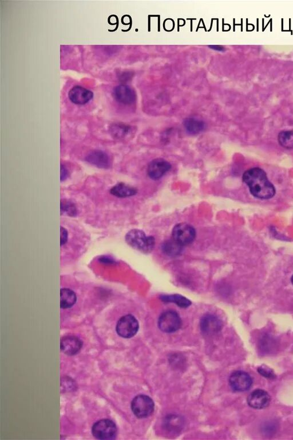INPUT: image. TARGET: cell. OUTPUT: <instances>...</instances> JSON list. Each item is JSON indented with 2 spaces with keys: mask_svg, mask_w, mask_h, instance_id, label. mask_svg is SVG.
<instances>
[{
  "mask_svg": "<svg viewBox=\"0 0 293 440\" xmlns=\"http://www.w3.org/2000/svg\"><path fill=\"white\" fill-rule=\"evenodd\" d=\"M242 180L255 198L270 199L275 195V187L268 179L265 171L260 168L255 167L246 171L243 175Z\"/></svg>",
  "mask_w": 293,
  "mask_h": 440,
  "instance_id": "1",
  "label": "cell"
},
{
  "mask_svg": "<svg viewBox=\"0 0 293 440\" xmlns=\"http://www.w3.org/2000/svg\"><path fill=\"white\" fill-rule=\"evenodd\" d=\"M128 244L133 248L144 253L151 252L155 246V239L153 237H146L141 230L134 229L129 232L125 237Z\"/></svg>",
  "mask_w": 293,
  "mask_h": 440,
  "instance_id": "2",
  "label": "cell"
},
{
  "mask_svg": "<svg viewBox=\"0 0 293 440\" xmlns=\"http://www.w3.org/2000/svg\"><path fill=\"white\" fill-rule=\"evenodd\" d=\"M94 436L99 439L110 440L116 438L118 429L110 420H102L96 422L92 429Z\"/></svg>",
  "mask_w": 293,
  "mask_h": 440,
  "instance_id": "3",
  "label": "cell"
},
{
  "mask_svg": "<svg viewBox=\"0 0 293 440\" xmlns=\"http://www.w3.org/2000/svg\"><path fill=\"white\" fill-rule=\"evenodd\" d=\"M154 402L149 396L139 395L133 400L131 409L137 418H143L149 417L154 411Z\"/></svg>",
  "mask_w": 293,
  "mask_h": 440,
  "instance_id": "4",
  "label": "cell"
},
{
  "mask_svg": "<svg viewBox=\"0 0 293 440\" xmlns=\"http://www.w3.org/2000/svg\"><path fill=\"white\" fill-rule=\"evenodd\" d=\"M172 234L173 240L182 246L192 244L196 236L194 228L185 223L176 225L173 230Z\"/></svg>",
  "mask_w": 293,
  "mask_h": 440,
  "instance_id": "5",
  "label": "cell"
},
{
  "mask_svg": "<svg viewBox=\"0 0 293 440\" xmlns=\"http://www.w3.org/2000/svg\"><path fill=\"white\" fill-rule=\"evenodd\" d=\"M182 320L178 314L174 311H167L159 318L158 326L163 332L173 333L181 327Z\"/></svg>",
  "mask_w": 293,
  "mask_h": 440,
  "instance_id": "6",
  "label": "cell"
},
{
  "mask_svg": "<svg viewBox=\"0 0 293 440\" xmlns=\"http://www.w3.org/2000/svg\"><path fill=\"white\" fill-rule=\"evenodd\" d=\"M139 322L136 318L131 315H125L120 318L116 326V332L120 337L131 338L137 333Z\"/></svg>",
  "mask_w": 293,
  "mask_h": 440,
  "instance_id": "7",
  "label": "cell"
},
{
  "mask_svg": "<svg viewBox=\"0 0 293 440\" xmlns=\"http://www.w3.org/2000/svg\"><path fill=\"white\" fill-rule=\"evenodd\" d=\"M229 383L233 391L244 392L249 391L252 387L253 380L248 373L243 371H237L230 376Z\"/></svg>",
  "mask_w": 293,
  "mask_h": 440,
  "instance_id": "8",
  "label": "cell"
},
{
  "mask_svg": "<svg viewBox=\"0 0 293 440\" xmlns=\"http://www.w3.org/2000/svg\"><path fill=\"white\" fill-rule=\"evenodd\" d=\"M171 169L170 162L165 159L158 158L154 159L148 166L149 177L153 180L160 179Z\"/></svg>",
  "mask_w": 293,
  "mask_h": 440,
  "instance_id": "9",
  "label": "cell"
},
{
  "mask_svg": "<svg viewBox=\"0 0 293 440\" xmlns=\"http://www.w3.org/2000/svg\"><path fill=\"white\" fill-rule=\"evenodd\" d=\"M271 398L266 392L261 389L253 391L248 398V403L251 408L262 409L269 405Z\"/></svg>",
  "mask_w": 293,
  "mask_h": 440,
  "instance_id": "10",
  "label": "cell"
},
{
  "mask_svg": "<svg viewBox=\"0 0 293 440\" xmlns=\"http://www.w3.org/2000/svg\"><path fill=\"white\" fill-rule=\"evenodd\" d=\"M116 101L124 104H131L135 102L136 94L131 87L121 85L116 86L113 92Z\"/></svg>",
  "mask_w": 293,
  "mask_h": 440,
  "instance_id": "11",
  "label": "cell"
},
{
  "mask_svg": "<svg viewBox=\"0 0 293 440\" xmlns=\"http://www.w3.org/2000/svg\"><path fill=\"white\" fill-rule=\"evenodd\" d=\"M69 98L72 103L83 105L89 103L94 97L93 92L81 86H75L69 91Z\"/></svg>",
  "mask_w": 293,
  "mask_h": 440,
  "instance_id": "12",
  "label": "cell"
},
{
  "mask_svg": "<svg viewBox=\"0 0 293 440\" xmlns=\"http://www.w3.org/2000/svg\"><path fill=\"white\" fill-rule=\"evenodd\" d=\"M82 346L83 342L81 339L71 335L62 338L60 341L61 351L69 356L77 354L82 349Z\"/></svg>",
  "mask_w": 293,
  "mask_h": 440,
  "instance_id": "13",
  "label": "cell"
},
{
  "mask_svg": "<svg viewBox=\"0 0 293 440\" xmlns=\"http://www.w3.org/2000/svg\"><path fill=\"white\" fill-rule=\"evenodd\" d=\"M201 329L204 334L211 335L221 330V321L216 316L207 315L203 316L200 322Z\"/></svg>",
  "mask_w": 293,
  "mask_h": 440,
  "instance_id": "14",
  "label": "cell"
},
{
  "mask_svg": "<svg viewBox=\"0 0 293 440\" xmlns=\"http://www.w3.org/2000/svg\"><path fill=\"white\" fill-rule=\"evenodd\" d=\"M183 125L187 132L192 135H198L206 128V124L203 121L194 117L186 119L184 121Z\"/></svg>",
  "mask_w": 293,
  "mask_h": 440,
  "instance_id": "15",
  "label": "cell"
},
{
  "mask_svg": "<svg viewBox=\"0 0 293 440\" xmlns=\"http://www.w3.org/2000/svg\"><path fill=\"white\" fill-rule=\"evenodd\" d=\"M87 160L92 164L103 169H107L110 165V160L107 154L100 150H95L90 153L87 156Z\"/></svg>",
  "mask_w": 293,
  "mask_h": 440,
  "instance_id": "16",
  "label": "cell"
},
{
  "mask_svg": "<svg viewBox=\"0 0 293 440\" xmlns=\"http://www.w3.org/2000/svg\"><path fill=\"white\" fill-rule=\"evenodd\" d=\"M110 192L113 195L118 198H127L135 195L137 191L135 188L121 183L112 187Z\"/></svg>",
  "mask_w": 293,
  "mask_h": 440,
  "instance_id": "17",
  "label": "cell"
},
{
  "mask_svg": "<svg viewBox=\"0 0 293 440\" xmlns=\"http://www.w3.org/2000/svg\"><path fill=\"white\" fill-rule=\"evenodd\" d=\"M77 296L75 293L69 289H61L60 291V306L61 308L72 307L76 303Z\"/></svg>",
  "mask_w": 293,
  "mask_h": 440,
  "instance_id": "18",
  "label": "cell"
},
{
  "mask_svg": "<svg viewBox=\"0 0 293 440\" xmlns=\"http://www.w3.org/2000/svg\"><path fill=\"white\" fill-rule=\"evenodd\" d=\"M161 299L167 303H174L179 306V307L186 308L189 307L191 304V301L179 295H164L162 296Z\"/></svg>",
  "mask_w": 293,
  "mask_h": 440,
  "instance_id": "19",
  "label": "cell"
},
{
  "mask_svg": "<svg viewBox=\"0 0 293 440\" xmlns=\"http://www.w3.org/2000/svg\"><path fill=\"white\" fill-rule=\"evenodd\" d=\"M182 247L173 239V240L167 241L163 244L162 250L163 252L170 256H176L181 254Z\"/></svg>",
  "mask_w": 293,
  "mask_h": 440,
  "instance_id": "20",
  "label": "cell"
},
{
  "mask_svg": "<svg viewBox=\"0 0 293 440\" xmlns=\"http://www.w3.org/2000/svg\"><path fill=\"white\" fill-rule=\"evenodd\" d=\"M278 142L283 148L293 149V131L280 132L278 135Z\"/></svg>",
  "mask_w": 293,
  "mask_h": 440,
  "instance_id": "21",
  "label": "cell"
},
{
  "mask_svg": "<svg viewBox=\"0 0 293 440\" xmlns=\"http://www.w3.org/2000/svg\"><path fill=\"white\" fill-rule=\"evenodd\" d=\"M61 211L68 213L69 215H75L76 212V208L74 206V204L70 202H61Z\"/></svg>",
  "mask_w": 293,
  "mask_h": 440,
  "instance_id": "22",
  "label": "cell"
},
{
  "mask_svg": "<svg viewBox=\"0 0 293 440\" xmlns=\"http://www.w3.org/2000/svg\"><path fill=\"white\" fill-rule=\"evenodd\" d=\"M258 370V372L260 373L261 375L265 377L266 378L274 379L275 377L273 372L268 367L262 366L259 367Z\"/></svg>",
  "mask_w": 293,
  "mask_h": 440,
  "instance_id": "23",
  "label": "cell"
},
{
  "mask_svg": "<svg viewBox=\"0 0 293 440\" xmlns=\"http://www.w3.org/2000/svg\"><path fill=\"white\" fill-rule=\"evenodd\" d=\"M67 237H68V234H67L66 230L63 228H61V245H64L65 244V242L67 241Z\"/></svg>",
  "mask_w": 293,
  "mask_h": 440,
  "instance_id": "24",
  "label": "cell"
},
{
  "mask_svg": "<svg viewBox=\"0 0 293 440\" xmlns=\"http://www.w3.org/2000/svg\"><path fill=\"white\" fill-rule=\"evenodd\" d=\"M67 175H68V174H67L66 169H65V168L63 166L61 165V181H62V180H64L66 178Z\"/></svg>",
  "mask_w": 293,
  "mask_h": 440,
  "instance_id": "25",
  "label": "cell"
},
{
  "mask_svg": "<svg viewBox=\"0 0 293 440\" xmlns=\"http://www.w3.org/2000/svg\"><path fill=\"white\" fill-rule=\"evenodd\" d=\"M209 47L212 49L216 50V51L221 52L224 51L225 50L223 46L221 45H209Z\"/></svg>",
  "mask_w": 293,
  "mask_h": 440,
  "instance_id": "26",
  "label": "cell"
},
{
  "mask_svg": "<svg viewBox=\"0 0 293 440\" xmlns=\"http://www.w3.org/2000/svg\"><path fill=\"white\" fill-rule=\"evenodd\" d=\"M291 283H292V284L293 285V274L292 275V277H291Z\"/></svg>",
  "mask_w": 293,
  "mask_h": 440,
  "instance_id": "27",
  "label": "cell"
}]
</instances>
